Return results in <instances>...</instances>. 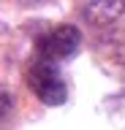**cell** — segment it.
Returning a JSON list of instances; mask_svg holds the SVG:
<instances>
[{"label":"cell","instance_id":"obj_2","mask_svg":"<svg viewBox=\"0 0 125 130\" xmlns=\"http://www.w3.org/2000/svg\"><path fill=\"white\" fill-rule=\"evenodd\" d=\"M79 43H82V32L76 30L74 24H63V27L52 30L41 41L38 52L49 62H63V60H68V57H74L79 52Z\"/></svg>","mask_w":125,"mask_h":130},{"label":"cell","instance_id":"obj_1","mask_svg":"<svg viewBox=\"0 0 125 130\" xmlns=\"http://www.w3.org/2000/svg\"><path fill=\"white\" fill-rule=\"evenodd\" d=\"M27 84L33 89V95L46 106H60L63 100L68 98V89H65V81L60 76V71L54 68V62L49 60H35L27 71Z\"/></svg>","mask_w":125,"mask_h":130},{"label":"cell","instance_id":"obj_3","mask_svg":"<svg viewBox=\"0 0 125 130\" xmlns=\"http://www.w3.org/2000/svg\"><path fill=\"white\" fill-rule=\"evenodd\" d=\"M122 14H125V0H92L84 8V16L95 27H106V24L117 22Z\"/></svg>","mask_w":125,"mask_h":130}]
</instances>
